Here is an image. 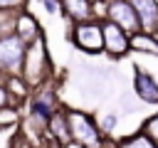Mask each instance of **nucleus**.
<instances>
[{"instance_id":"1","label":"nucleus","mask_w":158,"mask_h":148,"mask_svg":"<svg viewBox=\"0 0 158 148\" xmlns=\"http://www.w3.org/2000/svg\"><path fill=\"white\" fill-rule=\"evenodd\" d=\"M22 81L30 86V91L40 89L42 84H47L52 79V62H49V54H47V44H44V37L35 39L27 44V52H25V62H22Z\"/></svg>"},{"instance_id":"2","label":"nucleus","mask_w":158,"mask_h":148,"mask_svg":"<svg viewBox=\"0 0 158 148\" xmlns=\"http://www.w3.org/2000/svg\"><path fill=\"white\" fill-rule=\"evenodd\" d=\"M67 123H69V136L72 143L81 148H101L104 146V133L99 128V121L81 109H67Z\"/></svg>"},{"instance_id":"3","label":"nucleus","mask_w":158,"mask_h":148,"mask_svg":"<svg viewBox=\"0 0 158 148\" xmlns=\"http://www.w3.org/2000/svg\"><path fill=\"white\" fill-rule=\"evenodd\" d=\"M67 37L77 49L84 54H104V32L101 20H86V22H72Z\"/></svg>"},{"instance_id":"4","label":"nucleus","mask_w":158,"mask_h":148,"mask_svg":"<svg viewBox=\"0 0 158 148\" xmlns=\"http://www.w3.org/2000/svg\"><path fill=\"white\" fill-rule=\"evenodd\" d=\"M25 52H27V44H25L17 35L0 37V76H2V79L20 76V74H22Z\"/></svg>"},{"instance_id":"5","label":"nucleus","mask_w":158,"mask_h":148,"mask_svg":"<svg viewBox=\"0 0 158 148\" xmlns=\"http://www.w3.org/2000/svg\"><path fill=\"white\" fill-rule=\"evenodd\" d=\"M101 32H104V54L109 59H121L131 52V35H126L118 25L101 20Z\"/></svg>"},{"instance_id":"6","label":"nucleus","mask_w":158,"mask_h":148,"mask_svg":"<svg viewBox=\"0 0 158 148\" xmlns=\"http://www.w3.org/2000/svg\"><path fill=\"white\" fill-rule=\"evenodd\" d=\"M133 94L138 96V101H143L146 106L158 109V81L153 76H148L146 72H133V84H131Z\"/></svg>"},{"instance_id":"7","label":"nucleus","mask_w":158,"mask_h":148,"mask_svg":"<svg viewBox=\"0 0 158 148\" xmlns=\"http://www.w3.org/2000/svg\"><path fill=\"white\" fill-rule=\"evenodd\" d=\"M59 5L69 22L96 20V0H59Z\"/></svg>"},{"instance_id":"8","label":"nucleus","mask_w":158,"mask_h":148,"mask_svg":"<svg viewBox=\"0 0 158 148\" xmlns=\"http://www.w3.org/2000/svg\"><path fill=\"white\" fill-rule=\"evenodd\" d=\"M47 138L52 143H57L59 148H64L67 143H72V136H69V123H67V109L59 106L52 118L47 121Z\"/></svg>"},{"instance_id":"9","label":"nucleus","mask_w":158,"mask_h":148,"mask_svg":"<svg viewBox=\"0 0 158 148\" xmlns=\"http://www.w3.org/2000/svg\"><path fill=\"white\" fill-rule=\"evenodd\" d=\"M138 15L141 22V32L156 35L158 32V2L156 0H128Z\"/></svg>"},{"instance_id":"10","label":"nucleus","mask_w":158,"mask_h":148,"mask_svg":"<svg viewBox=\"0 0 158 148\" xmlns=\"http://www.w3.org/2000/svg\"><path fill=\"white\" fill-rule=\"evenodd\" d=\"M15 35L25 42V44H30V42H35V39H40L42 37V30H40V25H37V20L27 12V10H22L20 15H17V25H15Z\"/></svg>"},{"instance_id":"11","label":"nucleus","mask_w":158,"mask_h":148,"mask_svg":"<svg viewBox=\"0 0 158 148\" xmlns=\"http://www.w3.org/2000/svg\"><path fill=\"white\" fill-rule=\"evenodd\" d=\"M133 69L146 72L158 81V54H146V52H133Z\"/></svg>"},{"instance_id":"12","label":"nucleus","mask_w":158,"mask_h":148,"mask_svg":"<svg viewBox=\"0 0 158 148\" xmlns=\"http://www.w3.org/2000/svg\"><path fill=\"white\" fill-rule=\"evenodd\" d=\"M131 52H146V54H158V37L148 32H138L131 37Z\"/></svg>"},{"instance_id":"13","label":"nucleus","mask_w":158,"mask_h":148,"mask_svg":"<svg viewBox=\"0 0 158 148\" xmlns=\"http://www.w3.org/2000/svg\"><path fill=\"white\" fill-rule=\"evenodd\" d=\"M118 148H158L141 128L138 131H133V133H128V136H123L121 141H118Z\"/></svg>"},{"instance_id":"14","label":"nucleus","mask_w":158,"mask_h":148,"mask_svg":"<svg viewBox=\"0 0 158 148\" xmlns=\"http://www.w3.org/2000/svg\"><path fill=\"white\" fill-rule=\"evenodd\" d=\"M17 15H20V12H15V10H0V37L15 35Z\"/></svg>"},{"instance_id":"15","label":"nucleus","mask_w":158,"mask_h":148,"mask_svg":"<svg viewBox=\"0 0 158 148\" xmlns=\"http://www.w3.org/2000/svg\"><path fill=\"white\" fill-rule=\"evenodd\" d=\"M118 101H121V113H136L141 106H146L143 101H138V96L133 94V89L131 91H123L118 96Z\"/></svg>"},{"instance_id":"16","label":"nucleus","mask_w":158,"mask_h":148,"mask_svg":"<svg viewBox=\"0 0 158 148\" xmlns=\"http://www.w3.org/2000/svg\"><path fill=\"white\" fill-rule=\"evenodd\" d=\"M141 131H143V133H146V136H148V138L158 146V111H156V113H151V116L143 121Z\"/></svg>"},{"instance_id":"17","label":"nucleus","mask_w":158,"mask_h":148,"mask_svg":"<svg viewBox=\"0 0 158 148\" xmlns=\"http://www.w3.org/2000/svg\"><path fill=\"white\" fill-rule=\"evenodd\" d=\"M116 123H118V113H106V116L99 121V128H101L104 136H111V133L116 131Z\"/></svg>"},{"instance_id":"18","label":"nucleus","mask_w":158,"mask_h":148,"mask_svg":"<svg viewBox=\"0 0 158 148\" xmlns=\"http://www.w3.org/2000/svg\"><path fill=\"white\" fill-rule=\"evenodd\" d=\"M27 5V0H0V10H15V12H22Z\"/></svg>"},{"instance_id":"19","label":"nucleus","mask_w":158,"mask_h":148,"mask_svg":"<svg viewBox=\"0 0 158 148\" xmlns=\"http://www.w3.org/2000/svg\"><path fill=\"white\" fill-rule=\"evenodd\" d=\"M42 7H44V12H47V15H57V12H62L59 0H42Z\"/></svg>"},{"instance_id":"20","label":"nucleus","mask_w":158,"mask_h":148,"mask_svg":"<svg viewBox=\"0 0 158 148\" xmlns=\"http://www.w3.org/2000/svg\"><path fill=\"white\" fill-rule=\"evenodd\" d=\"M10 104H12L10 89H7V84H5V81H0V109H2V106H10Z\"/></svg>"},{"instance_id":"21","label":"nucleus","mask_w":158,"mask_h":148,"mask_svg":"<svg viewBox=\"0 0 158 148\" xmlns=\"http://www.w3.org/2000/svg\"><path fill=\"white\" fill-rule=\"evenodd\" d=\"M64 148H81V146H77V143H67Z\"/></svg>"},{"instance_id":"22","label":"nucleus","mask_w":158,"mask_h":148,"mask_svg":"<svg viewBox=\"0 0 158 148\" xmlns=\"http://www.w3.org/2000/svg\"><path fill=\"white\" fill-rule=\"evenodd\" d=\"M156 2H158V0H156Z\"/></svg>"}]
</instances>
